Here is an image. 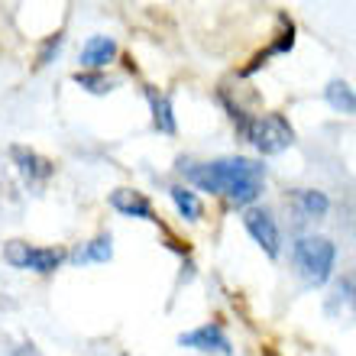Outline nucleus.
<instances>
[{
  "label": "nucleus",
  "instance_id": "f257e3e1",
  "mask_svg": "<svg viewBox=\"0 0 356 356\" xmlns=\"http://www.w3.org/2000/svg\"><path fill=\"white\" fill-rule=\"evenodd\" d=\"M188 181L197 185L201 191L227 197L230 204H250L263 191L266 169L253 159H214L204 165H188Z\"/></svg>",
  "mask_w": 356,
  "mask_h": 356
},
{
  "label": "nucleus",
  "instance_id": "f03ea898",
  "mask_svg": "<svg viewBox=\"0 0 356 356\" xmlns=\"http://www.w3.org/2000/svg\"><path fill=\"white\" fill-rule=\"evenodd\" d=\"M291 259H295V269L308 285H324L334 272V259H337V250L327 236H305L295 243L291 250Z\"/></svg>",
  "mask_w": 356,
  "mask_h": 356
},
{
  "label": "nucleus",
  "instance_id": "7ed1b4c3",
  "mask_svg": "<svg viewBox=\"0 0 356 356\" xmlns=\"http://www.w3.org/2000/svg\"><path fill=\"white\" fill-rule=\"evenodd\" d=\"M243 133H246V140L253 143L259 152H266V156H275V152H282L285 146H291V127L279 113H263V117L246 120Z\"/></svg>",
  "mask_w": 356,
  "mask_h": 356
},
{
  "label": "nucleus",
  "instance_id": "20e7f679",
  "mask_svg": "<svg viewBox=\"0 0 356 356\" xmlns=\"http://www.w3.org/2000/svg\"><path fill=\"white\" fill-rule=\"evenodd\" d=\"M3 259H7L10 266H17V269L52 272L65 259V253L56 250V246H29V243H23V240H10V243L3 246Z\"/></svg>",
  "mask_w": 356,
  "mask_h": 356
},
{
  "label": "nucleus",
  "instance_id": "39448f33",
  "mask_svg": "<svg viewBox=\"0 0 356 356\" xmlns=\"http://www.w3.org/2000/svg\"><path fill=\"white\" fill-rule=\"evenodd\" d=\"M243 227L250 230V236H253L256 243L266 250V256H279V227H275V220H272L266 211H259V207H250L243 214Z\"/></svg>",
  "mask_w": 356,
  "mask_h": 356
},
{
  "label": "nucleus",
  "instance_id": "423d86ee",
  "mask_svg": "<svg viewBox=\"0 0 356 356\" xmlns=\"http://www.w3.org/2000/svg\"><path fill=\"white\" fill-rule=\"evenodd\" d=\"M178 343L191 350H204V353H211V350L214 353H230V340H227V334L217 324H204V327L188 330V334L178 337Z\"/></svg>",
  "mask_w": 356,
  "mask_h": 356
},
{
  "label": "nucleus",
  "instance_id": "0eeeda50",
  "mask_svg": "<svg viewBox=\"0 0 356 356\" xmlns=\"http://www.w3.org/2000/svg\"><path fill=\"white\" fill-rule=\"evenodd\" d=\"M324 311H327V318H334V321H353L356 318V289H353V282H347V279L337 282L334 291L327 295Z\"/></svg>",
  "mask_w": 356,
  "mask_h": 356
},
{
  "label": "nucleus",
  "instance_id": "6e6552de",
  "mask_svg": "<svg viewBox=\"0 0 356 356\" xmlns=\"http://www.w3.org/2000/svg\"><path fill=\"white\" fill-rule=\"evenodd\" d=\"M111 204L117 207L120 214H127V217H143V220H156V217H152V204L140 195V191H130V188H117V191L111 195Z\"/></svg>",
  "mask_w": 356,
  "mask_h": 356
},
{
  "label": "nucleus",
  "instance_id": "1a4fd4ad",
  "mask_svg": "<svg viewBox=\"0 0 356 356\" xmlns=\"http://www.w3.org/2000/svg\"><path fill=\"white\" fill-rule=\"evenodd\" d=\"M117 56V42L107 36H91L81 49V65L85 68H104L107 62H113Z\"/></svg>",
  "mask_w": 356,
  "mask_h": 356
},
{
  "label": "nucleus",
  "instance_id": "9d476101",
  "mask_svg": "<svg viewBox=\"0 0 356 356\" xmlns=\"http://www.w3.org/2000/svg\"><path fill=\"white\" fill-rule=\"evenodd\" d=\"M324 97H327V104L334 107V111L356 113V94H353V88H350L347 81H330L327 91H324Z\"/></svg>",
  "mask_w": 356,
  "mask_h": 356
},
{
  "label": "nucleus",
  "instance_id": "9b49d317",
  "mask_svg": "<svg viewBox=\"0 0 356 356\" xmlns=\"http://www.w3.org/2000/svg\"><path fill=\"white\" fill-rule=\"evenodd\" d=\"M113 253V246H111V234H104L97 236V240H91L88 246H81V250H75L72 253V259L75 263H91V259H97V263H107Z\"/></svg>",
  "mask_w": 356,
  "mask_h": 356
},
{
  "label": "nucleus",
  "instance_id": "f8f14e48",
  "mask_svg": "<svg viewBox=\"0 0 356 356\" xmlns=\"http://www.w3.org/2000/svg\"><path fill=\"white\" fill-rule=\"evenodd\" d=\"M13 159L19 162V169H23L26 178H49L52 175V165H49L46 159L33 156V152H26V149H13Z\"/></svg>",
  "mask_w": 356,
  "mask_h": 356
},
{
  "label": "nucleus",
  "instance_id": "ddd939ff",
  "mask_svg": "<svg viewBox=\"0 0 356 356\" xmlns=\"http://www.w3.org/2000/svg\"><path fill=\"white\" fill-rule=\"evenodd\" d=\"M152 101V120L162 133H175V113H172V104L165 94H149Z\"/></svg>",
  "mask_w": 356,
  "mask_h": 356
},
{
  "label": "nucleus",
  "instance_id": "4468645a",
  "mask_svg": "<svg viewBox=\"0 0 356 356\" xmlns=\"http://www.w3.org/2000/svg\"><path fill=\"white\" fill-rule=\"evenodd\" d=\"M169 191H172V201H175L178 214L188 217V220L201 217V201L195 197V191H188V188H169Z\"/></svg>",
  "mask_w": 356,
  "mask_h": 356
},
{
  "label": "nucleus",
  "instance_id": "2eb2a0df",
  "mask_svg": "<svg viewBox=\"0 0 356 356\" xmlns=\"http://www.w3.org/2000/svg\"><path fill=\"white\" fill-rule=\"evenodd\" d=\"M295 204L305 217H321L327 211V197L321 191H295Z\"/></svg>",
  "mask_w": 356,
  "mask_h": 356
},
{
  "label": "nucleus",
  "instance_id": "dca6fc26",
  "mask_svg": "<svg viewBox=\"0 0 356 356\" xmlns=\"http://www.w3.org/2000/svg\"><path fill=\"white\" fill-rule=\"evenodd\" d=\"M75 81H78L81 88H88V91H94V94L111 91V81H107V78H101V75H88V72H78Z\"/></svg>",
  "mask_w": 356,
  "mask_h": 356
},
{
  "label": "nucleus",
  "instance_id": "f3484780",
  "mask_svg": "<svg viewBox=\"0 0 356 356\" xmlns=\"http://www.w3.org/2000/svg\"><path fill=\"white\" fill-rule=\"evenodd\" d=\"M13 356H39V350L33 347V343H26V347H19V350H13Z\"/></svg>",
  "mask_w": 356,
  "mask_h": 356
}]
</instances>
